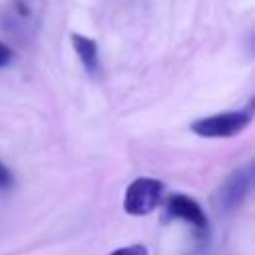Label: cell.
I'll use <instances>...</instances> for the list:
<instances>
[{"label":"cell","instance_id":"obj_4","mask_svg":"<svg viewBox=\"0 0 255 255\" xmlns=\"http://www.w3.org/2000/svg\"><path fill=\"white\" fill-rule=\"evenodd\" d=\"M165 211H167L169 217L181 219V221L193 225L199 231H203L207 227V215H205L203 207L195 199H191V197H187L183 193L169 195V199L165 203Z\"/></svg>","mask_w":255,"mask_h":255},{"label":"cell","instance_id":"obj_2","mask_svg":"<svg viewBox=\"0 0 255 255\" xmlns=\"http://www.w3.org/2000/svg\"><path fill=\"white\" fill-rule=\"evenodd\" d=\"M163 195V183L153 177H137L133 179L124 193V211L129 215H147L151 213Z\"/></svg>","mask_w":255,"mask_h":255},{"label":"cell","instance_id":"obj_8","mask_svg":"<svg viewBox=\"0 0 255 255\" xmlns=\"http://www.w3.org/2000/svg\"><path fill=\"white\" fill-rule=\"evenodd\" d=\"M12 58H14L12 48H10V46H6L4 42H0V68L8 66V64L12 62Z\"/></svg>","mask_w":255,"mask_h":255},{"label":"cell","instance_id":"obj_5","mask_svg":"<svg viewBox=\"0 0 255 255\" xmlns=\"http://www.w3.org/2000/svg\"><path fill=\"white\" fill-rule=\"evenodd\" d=\"M72 46H74L78 58L82 60L86 72L94 76L98 72V66H100V60H98V44L92 38H88V36L72 34Z\"/></svg>","mask_w":255,"mask_h":255},{"label":"cell","instance_id":"obj_7","mask_svg":"<svg viewBox=\"0 0 255 255\" xmlns=\"http://www.w3.org/2000/svg\"><path fill=\"white\" fill-rule=\"evenodd\" d=\"M14 185V175L12 171L0 161V189H10Z\"/></svg>","mask_w":255,"mask_h":255},{"label":"cell","instance_id":"obj_6","mask_svg":"<svg viewBox=\"0 0 255 255\" xmlns=\"http://www.w3.org/2000/svg\"><path fill=\"white\" fill-rule=\"evenodd\" d=\"M108 255H147V247L135 243V245H128V247H118Z\"/></svg>","mask_w":255,"mask_h":255},{"label":"cell","instance_id":"obj_3","mask_svg":"<svg viewBox=\"0 0 255 255\" xmlns=\"http://www.w3.org/2000/svg\"><path fill=\"white\" fill-rule=\"evenodd\" d=\"M253 183V163H247L245 167L235 169L225 177V181L217 187L213 195V205L217 211H231L243 203Z\"/></svg>","mask_w":255,"mask_h":255},{"label":"cell","instance_id":"obj_1","mask_svg":"<svg viewBox=\"0 0 255 255\" xmlns=\"http://www.w3.org/2000/svg\"><path fill=\"white\" fill-rule=\"evenodd\" d=\"M253 122V104L241 110L221 112L199 118L189 124V129L199 137H233Z\"/></svg>","mask_w":255,"mask_h":255}]
</instances>
